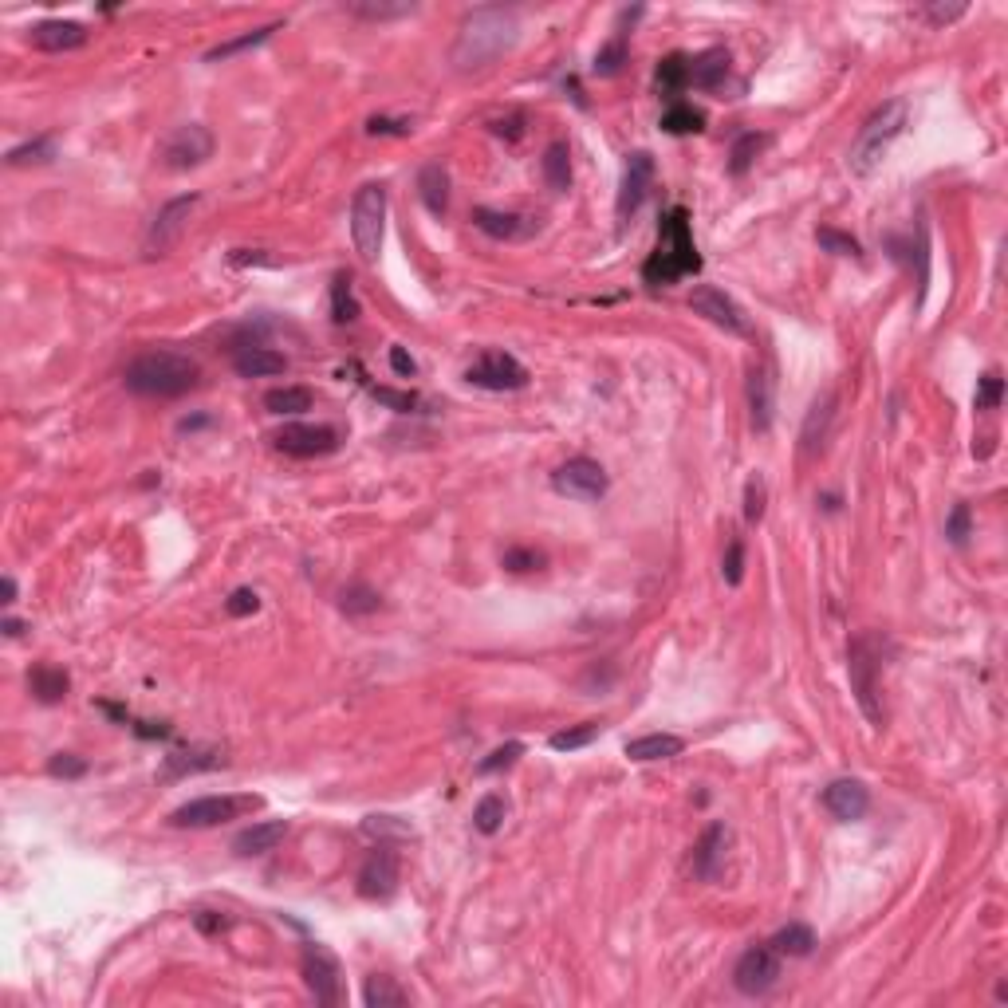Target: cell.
<instances>
[{"label":"cell","instance_id":"1","mask_svg":"<svg viewBox=\"0 0 1008 1008\" xmlns=\"http://www.w3.org/2000/svg\"><path fill=\"white\" fill-rule=\"evenodd\" d=\"M516 40H520L516 8L485 4V8H473V12L461 20L449 60H453L457 71H481V67L501 60L504 52H512Z\"/></svg>","mask_w":1008,"mask_h":1008},{"label":"cell","instance_id":"2","mask_svg":"<svg viewBox=\"0 0 1008 1008\" xmlns=\"http://www.w3.org/2000/svg\"><path fill=\"white\" fill-rule=\"evenodd\" d=\"M693 272H701V256H697V245H693L690 213L682 205H674V209L662 213L658 245L642 264V280L650 288H666V284H678L682 276H693Z\"/></svg>","mask_w":1008,"mask_h":1008},{"label":"cell","instance_id":"3","mask_svg":"<svg viewBox=\"0 0 1008 1008\" xmlns=\"http://www.w3.org/2000/svg\"><path fill=\"white\" fill-rule=\"evenodd\" d=\"M123 382L138 398H182L201 382V371L189 355L178 351H142L126 363Z\"/></svg>","mask_w":1008,"mask_h":1008},{"label":"cell","instance_id":"4","mask_svg":"<svg viewBox=\"0 0 1008 1008\" xmlns=\"http://www.w3.org/2000/svg\"><path fill=\"white\" fill-rule=\"evenodd\" d=\"M902 130H906V103H902V99L882 103L879 111L867 119V126L859 130V138H855V146H851V154H847V170H851L855 178H871L882 166L886 150L894 146V138H898Z\"/></svg>","mask_w":1008,"mask_h":1008},{"label":"cell","instance_id":"5","mask_svg":"<svg viewBox=\"0 0 1008 1008\" xmlns=\"http://www.w3.org/2000/svg\"><path fill=\"white\" fill-rule=\"evenodd\" d=\"M882 650H886V642H882L879 634H859V638L851 642V650H847L851 693H855V701H859V709L867 713V721H871V725H882V721H886V709H882V686H879Z\"/></svg>","mask_w":1008,"mask_h":1008},{"label":"cell","instance_id":"6","mask_svg":"<svg viewBox=\"0 0 1008 1008\" xmlns=\"http://www.w3.org/2000/svg\"><path fill=\"white\" fill-rule=\"evenodd\" d=\"M382 237H386V189L371 182V186H359L351 201V241L367 264H375L382 252Z\"/></svg>","mask_w":1008,"mask_h":1008},{"label":"cell","instance_id":"7","mask_svg":"<svg viewBox=\"0 0 1008 1008\" xmlns=\"http://www.w3.org/2000/svg\"><path fill=\"white\" fill-rule=\"evenodd\" d=\"M607 469L591 457H571L552 473V489L567 501H599L607 493Z\"/></svg>","mask_w":1008,"mask_h":1008},{"label":"cell","instance_id":"8","mask_svg":"<svg viewBox=\"0 0 1008 1008\" xmlns=\"http://www.w3.org/2000/svg\"><path fill=\"white\" fill-rule=\"evenodd\" d=\"M245 808H256V800H237V796H201V800H189L182 808L170 812V827H182V831H197V827H221L229 819H237Z\"/></svg>","mask_w":1008,"mask_h":1008},{"label":"cell","instance_id":"9","mask_svg":"<svg viewBox=\"0 0 1008 1008\" xmlns=\"http://www.w3.org/2000/svg\"><path fill=\"white\" fill-rule=\"evenodd\" d=\"M300 969H304V985L312 989V997L319 1005H339L343 1001V977H339V961H335V953L327 949V945H304V961H300Z\"/></svg>","mask_w":1008,"mask_h":1008},{"label":"cell","instance_id":"10","mask_svg":"<svg viewBox=\"0 0 1008 1008\" xmlns=\"http://www.w3.org/2000/svg\"><path fill=\"white\" fill-rule=\"evenodd\" d=\"M272 445L284 453V457H327L339 449V430L335 426H312V422H288L284 430H276Z\"/></svg>","mask_w":1008,"mask_h":1008},{"label":"cell","instance_id":"11","mask_svg":"<svg viewBox=\"0 0 1008 1008\" xmlns=\"http://www.w3.org/2000/svg\"><path fill=\"white\" fill-rule=\"evenodd\" d=\"M776 981H780V953H776L772 945L764 942L741 953V961H737V969H733L737 993H745V997H764Z\"/></svg>","mask_w":1008,"mask_h":1008},{"label":"cell","instance_id":"12","mask_svg":"<svg viewBox=\"0 0 1008 1008\" xmlns=\"http://www.w3.org/2000/svg\"><path fill=\"white\" fill-rule=\"evenodd\" d=\"M465 382L469 386H481V390H524L528 386V371L520 359H512L508 351H485L469 371H465Z\"/></svg>","mask_w":1008,"mask_h":1008},{"label":"cell","instance_id":"13","mask_svg":"<svg viewBox=\"0 0 1008 1008\" xmlns=\"http://www.w3.org/2000/svg\"><path fill=\"white\" fill-rule=\"evenodd\" d=\"M205 158H213V134L201 123L178 126L166 142H162V166L166 170H193Z\"/></svg>","mask_w":1008,"mask_h":1008},{"label":"cell","instance_id":"14","mask_svg":"<svg viewBox=\"0 0 1008 1008\" xmlns=\"http://www.w3.org/2000/svg\"><path fill=\"white\" fill-rule=\"evenodd\" d=\"M197 193H189V197H174V201H166L162 209H158V217L150 221V229H146V252L150 256H162V252H170L178 245V237L186 233L189 225V213L197 209Z\"/></svg>","mask_w":1008,"mask_h":1008},{"label":"cell","instance_id":"15","mask_svg":"<svg viewBox=\"0 0 1008 1008\" xmlns=\"http://www.w3.org/2000/svg\"><path fill=\"white\" fill-rule=\"evenodd\" d=\"M394 890H398V851L390 843H378L359 867V894L371 902H382Z\"/></svg>","mask_w":1008,"mask_h":1008},{"label":"cell","instance_id":"16","mask_svg":"<svg viewBox=\"0 0 1008 1008\" xmlns=\"http://www.w3.org/2000/svg\"><path fill=\"white\" fill-rule=\"evenodd\" d=\"M690 308L697 315H705L713 327H721V331H729V335H749V319L745 312L721 292V288H713V284H701V288H693L690 292Z\"/></svg>","mask_w":1008,"mask_h":1008},{"label":"cell","instance_id":"17","mask_svg":"<svg viewBox=\"0 0 1008 1008\" xmlns=\"http://www.w3.org/2000/svg\"><path fill=\"white\" fill-rule=\"evenodd\" d=\"M650 186H654V158L646 150H638V154H630L627 170H623V186H619V201H615L619 221H630L642 209Z\"/></svg>","mask_w":1008,"mask_h":1008},{"label":"cell","instance_id":"18","mask_svg":"<svg viewBox=\"0 0 1008 1008\" xmlns=\"http://www.w3.org/2000/svg\"><path fill=\"white\" fill-rule=\"evenodd\" d=\"M725 847H729V827H725V823H709V827L701 831V839L693 843V859H690L693 879H701V882L717 879L721 867H725Z\"/></svg>","mask_w":1008,"mask_h":1008},{"label":"cell","instance_id":"19","mask_svg":"<svg viewBox=\"0 0 1008 1008\" xmlns=\"http://www.w3.org/2000/svg\"><path fill=\"white\" fill-rule=\"evenodd\" d=\"M823 808L835 819H843V823H855V819L867 816L871 792H867L863 780H831V784L823 788Z\"/></svg>","mask_w":1008,"mask_h":1008},{"label":"cell","instance_id":"20","mask_svg":"<svg viewBox=\"0 0 1008 1008\" xmlns=\"http://www.w3.org/2000/svg\"><path fill=\"white\" fill-rule=\"evenodd\" d=\"M473 225L493 237V241H528L540 233V221L536 217H524V213H504V209H477L473 213Z\"/></svg>","mask_w":1008,"mask_h":1008},{"label":"cell","instance_id":"21","mask_svg":"<svg viewBox=\"0 0 1008 1008\" xmlns=\"http://www.w3.org/2000/svg\"><path fill=\"white\" fill-rule=\"evenodd\" d=\"M28 40L40 52H75V48L87 44V28L79 20H40L28 32Z\"/></svg>","mask_w":1008,"mask_h":1008},{"label":"cell","instance_id":"22","mask_svg":"<svg viewBox=\"0 0 1008 1008\" xmlns=\"http://www.w3.org/2000/svg\"><path fill=\"white\" fill-rule=\"evenodd\" d=\"M831 426H835V390H823L816 402H812L808 418H804L800 449H804L808 457H816L819 449L827 445V438H831Z\"/></svg>","mask_w":1008,"mask_h":1008},{"label":"cell","instance_id":"23","mask_svg":"<svg viewBox=\"0 0 1008 1008\" xmlns=\"http://www.w3.org/2000/svg\"><path fill=\"white\" fill-rule=\"evenodd\" d=\"M733 71V60L725 48H709L701 56H690V87L697 91H721Z\"/></svg>","mask_w":1008,"mask_h":1008},{"label":"cell","instance_id":"24","mask_svg":"<svg viewBox=\"0 0 1008 1008\" xmlns=\"http://www.w3.org/2000/svg\"><path fill=\"white\" fill-rule=\"evenodd\" d=\"M284 835H288V823H284V819H264V823L245 827V831L233 839V851L245 855V859H252V855H268V851H276V847L284 843Z\"/></svg>","mask_w":1008,"mask_h":1008},{"label":"cell","instance_id":"25","mask_svg":"<svg viewBox=\"0 0 1008 1008\" xmlns=\"http://www.w3.org/2000/svg\"><path fill=\"white\" fill-rule=\"evenodd\" d=\"M233 371L241 378H272L288 371V359L272 347H237L233 351Z\"/></svg>","mask_w":1008,"mask_h":1008},{"label":"cell","instance_id":"26","mask_svg":"<svg viewBox=\"0 0 1008 1008\" xmlns=\"http://www.w3.org/2000/svg\"><path fill=\"white\" fill-rule=\"evenodd\" d=\"M772 394H776V378H772V367L768 363H760L753 367V375H749V410H753V426L764 434L768 426H772Z\"/></svg>","mask_w":1008,"mask_h":1008},{"label":"cell","instance_id":"27","mask_svg":"<svg viewBox=\"0 0 1008 1008\" xmlns=\"http://www.w3.org/2000/svg\"><path fill=\"white\" fill-rule=\"evenodd\" d=\"M28 690H32V697H36L40 705H56V701H63L67 690H71V678H67V670H60V666L40 662V666H32V674H28Z\"/></svg>","mask_w":1008,"mask_h":1008},{"label":"cell","instance_id":"28","mask_svg":"<svg viewBox=\"0 0 1008 1008\" xmlns=\"http://www.w3.org/2000/svg\"><path fill=\"white\" fill-rule=\"evenodd\" d=\"M686 749V741L682 737H674V733H646V737H634L627 741V756L630 760H638V764H650V760H670V756H678Z\"/></svg>","mask_w":1008,"mask_h":1008},{"label":"cell","instance_id":"29","mask_svg":"<svg viewBox=\"0 0 1008 1008\" xmlns=\"http://www.w3.org/2000/svg\"><path fill=\"white\" fill-rule=\"evenodd\" d=\"M418 193H422V201H426V209L441 217L445 209H449V174H445V166L441 162H426L422 166V174H418Z\"/></svg>","mask_w":1008,"mask_h":1008},{"label":"cell","instance_id":"30","mask_svg":"<svg viewBox=\"0 0 1008 1008\" xmlns=\"http://www.w3.org/2000/svg\"><path fill=\"white\" fill-rule=\"evenodd\" d=\"M264 410L276 418H296V414L312 410V390L308 386H276L264 394Z\"/></svg>","mask_w":1008,"mask_h":1008},{"label":"cell","instance_id":"31","mask_svg":"<svg viewBox=\"0 0 1008 1008\" xmlns=\"http://www.w3.org/2000/svg\"><path fill=\"white\" fill-rule=\"evenodd\" d=\"M654 83L662 95H678L690 87V56L686 52H670L658 60V71H654Z\"/></svg>","mask_w":1008,"mask_h":1008},{"label":"cell","instance_id":"32","mask_svg":"<svg viewBox=\"0 0 1008 1008\" xmlns=\"http://www.w3.org/2000/svg\"><path fill=\"white\" fill-rule=\"evenodd\" d=\"M768 945H772L780 957H808V953L816 949V934H812V926H804V922H788L784 930L772 934V942Z\"/></svg>","mask_w":1008,"mask_h":1008},{"label":"cell","instance_id":"33","mask_svg":"<svg viewBox=\"0 0 1008 1008\" xmlns=\"http://www.w3.org/2000/svg\"><path fill=\"white\" fill-rule=\"evenodd\" d=\"M221 756L205 753V749H193V753H166V764H162V780H182L189 772H205V768H217Z\"/></svg>","mask_w":1008,"mask_h":1008},{"label":"cell","instance_id":"34","mask_svg":"<svg viewBox=\"0 0 1008 1008\" xmlns=\"http://www.w3.org/2000/svg\"><path fill=\"white\" fill-rule=\"evenodd\" d=\"M280 24H264V28H252L245 36H233V40H225V44H217V48H209L205 52V63H217V60H233V56H241V52H249V48H260L264 40H272V32H276Z\"/></svg>","mask_w":1008,"mask_h":1008},{"label":"cell","instance_id":"35","mask_svg":"<svg viewBox=\"0 0 1008 1008\" xmlns=\"http://www.w3.org/2000/svg\"><path fill=\"white\" fill-rule=\"evenodd\" d=\"M772 138L768 134H756V130H745L737 142H733V150H729V174H749V166H753L756 158L764 154V146H768Z\"/></svg>","mask_w":1008,"mask_h":1008},{"label":"cell","instance_id":"36","mask_svg":"<svg viewBox=\"0 0 1008 1008\" xmlns=\"http://www.w3.org/2000/svg\"><path fill=\"white\" fill-rule=\"evenodd\" d=\"M331 319L335 323H355L359 319V300H355V288H351L347 272L331 276Z\"/></svg>","mask_w":1008,"mask_h":1008},{"label":"cell","instance_id":"37","mask_svg":"<svg viewBox=\"0 0 1008 1008\" xmlns=\"http://www.w3.org/2000/svg\"><path fill=\"white\" fill-rule=\"evenodd\" d=\"M378 607H382V595L371 583H347L339 591V611L343 615H375Z\"/></svg>","mask_w":1008,"mask_h":1008},{"label":"cell","instance_id":"38","mask_svg":"<svg viewBox=\"0 0 1008 1008\" xmlns=\"http://www.w3.org/2000/svg\"><path fill=\"white\" fill-rule=\"evenodd\" d=\"M544 182L556 193L571 189V154H567V142H552L544 150Z\"/></svg>","mask_w":1008,"mask_h":1008},{"label":"cell","instance_id":"39","mask_svg":"<svg viewBox=\"0 0 1008 1008\" xmlns=\"http://www.w3.org/2000/svg\"><path fill=\"white\" fill-rule=\"evenodd\" d=\"M406 1001L410 997L394 985V977H367V985H363V1005L367 1008H398Z\"/></svg>","mask_w":1008,"mask_h":1008},{"label":"cell","instance_id":"40","mask_svg":"<svg viewBox=\"0 0 1008 1008\" xmlns=\"http://www.w3.org/2000/svg\"><path fill=\"white\" fill-rule=\"evenodd\" d=\"M662 130L666 134H697V130H705V115L690 103H670L662 115Z\"/></svg>","mask_w":1008,"mask_h":1008},{"label":"cell","instance_id":"41","mask_svg":"<svg viewBox=\"0 0 1008 1008\" xmlns=\"http://www.w3.org/2000/svg\"><path fill=\"white\" fill-rule=\"evenodd\" d=\"M599 733H603V725H599V721H583V725H575V729H560V733H552V737H548V745H552L556 753H575V749H587Z\"/></svg>","mask_w":1008,"mask_h":1008},{"label":"cell","instance_id":"42","mask_svg":"<svg viewBox=\"0 0 1008 1008\" xmlns=\"http://www.w3.org/2000/svg\"><path fill=\"white\" fill-rule=\"evenodd\" d=\"M52 158H56V142H52L48 134H40V138H32V142L8 150V166H44V162H52Z\"/></svg>","mask_w":1008,"mask_h":1008},{"label":"cell","instance_id":"43","mask_svg":"<svg viewBox=\"0 0 1008 1008\" xmlns=\"http://www.w3.org/2000/svg\"><path fill=\"white\" fill-rule=\"evenodd\" d=\"M623 63H627V32H615V36L595 52V75L611 79V75L623 71Z\"/></svg>","mask_w":1008,"mask_h":1008},{"label":"cell","instance_id":"44","mask_svg":"<svg viewBox=\"0 0 1008 1008\" xmlns=\"http://www.w3.org/2000/svg\"><path fill=\"white\" fill-rule=\"evenodd\" d=\"M504 816H508V804H504V796H485L481 804H477V812H473V827L481 831V835H497L501 831Z\"/></svg>","mask_w":1008,"mask_h":1008},{"label":"cell","instance_id":"45","mask_svg":"<svg viewBox=\"0 0 1008 1008\" xmlns=\"http://www.w3.org/2000/svg\"><path fill=\"white\" fill-rule=\"evenodd\" d=\"M347 12L351 16H363V20H398V16H406V12H414V4H382V0H355V4H347Z\"/></svg>","mask_w":1008,"mask_h":1008},{"label":"cell","instance_id":"46","mask_svg":"<svg viewBox=\"0 0 1008 1008\" xmlns=\"http://www.w3.org/2000/svg\"><path fill=\"white\" fill-rule=\"evenodd\" d=\"M520 756H524V745H520V741H508V745L493 749V753L477 764V776H497V772H504V768H512Z\"/></svg>","mask_w":1008,"mask_h":1008},{"label":"cell","instance_id":"47","mask_svg":"<svg viewBox=\"0 0 1008 1008\" xmlns=\"http://www.w3.org/2000/svg\"><path fill=\"white\" fill-rule=\"evenodd\" d=\"M764 501H768V485H764V477L756 473V477H749V485H745V520H749V524H760V520H764Z\"/></svg>","mask_w":1008,"mask_h":1008},{"label":"cell","instance_id":"48","mask_svg":"<svg viewBox=\"0 0 1008 1008\" xmlns=\"http://www.w3.org/2000/svg\"><path fill=\"white\" fill-rule=\"evenodd\" d=\"M816 241L823 245L827 252H835V256H863L859 249V241L851 237V233H839V229H819Z\"/></svg>","mask_w":1008,"mask_h":1008},{"label":"cell","instance_id":"49","mask_svg":"<svg viewBox=\"0 0 1008 1008\" xmlns=\"http://www.w3.org/2000/svg\"><path fill=\"white\" fill-rule=\"evenodd\" d=\"M1001 398H1005V378L997 375V371H989L977 382V410H997Z\"/></svg>","mask_w":1008,"mask_h":1008},{"label":"cell","instance_id":"50","mask_svg":"<svg viewBox=\"0 0 1008 1008\" xmlns=\"http://www.w3.org/2000/svg\"><path fill=\"white\" fill-rule=\"evenodd\" d=\"M225 611H229V619H249L260 611V595L252 591V587H237L229 599H225Z\"/></svg>","mask_w":1008,"mask_h":1008},{"label":"cell","instance_id":"51","mask_svg":"<svg viewBox=\"0 0 1008 1008\" xmlns=\"http://www.w3.org/2000/svg\"><path fill=\"white\" fill-rule=\"evenodd\" d=\"M363 831L375 835V839H410V835H414L406 823H398L394 816H371L363 823Z\"/></svg>","mask_w":1008,"mask_h":1008},{"label":"cell","instance_id":"52","mask_svg":"<svg viewBox=\"0 0 1008 1008\" xmlns=\"http://www.w3.org/2000/svg\"><path fill=\"white\" fill-rule=\"evenodd\" d=\"M371 394H375L382 406H390V410H398V414H410V410H418V394H410V390H390V386H371Z\"/></svg>","mask_w":1008,"mask_h":1008},{"label":"cell","instance_id":"53","mask_svg":"<svg viewBox=\"0 0 1008 1008\" xmlns=\"http://www.w3.org/2000/svg\"><path fill=\"white\" fill-rule=\"evenodd\" d=\"M969 524H973L969 504H953V512H949V520H945V536H949L953 544H965V540H969Z\"/></svg>","mask_w":1008,"mask_h":1008},{"label":"cell","instance_id":"54","mask_svg":"<svg viewBox=\"0 0 1008 1008\" xmlns=\"http://www.w3.org/2000/svg\"><path fill=\"white\" fill-rule=\"evenodd\" d=\"M48 772H52V776H63V780H79V776L87 772V760L75 753H56L48 760Z\"/></svg>","mask_w":1008,"mask_h":1008},{"label":"cell","instance_id":"55","mask_svg":"<svg viewBox=\"0 0 1008 1008\" xmlns=\"http://www.w3.org/2000/svg\"><path fill=\"white\" fill-rule=\"evenodd\" d=\"M721 571H725V583H729V587H737L741 575H745V544H741L737 536L729 540V552H725V567H721Z\"/></svg>","mask_w":1008,"mask_h":1008},{"label":"cell","instance_id":"56","mask_svg":"<svg viewBox=\"0 0 1008 1008\" xmlns=\"http://www.w3.org/2000/svg\"><path fill=\"white\" fill-rule=\"evenodd\" d=\"M504 567L508 571H536V567H544V556L536 548H508L504 552Z\"/></svg>","mask_w":1008,"mask_h":1008},{"label":"cell","instance_id":"57","mask_svg":"<svg viewBox=\"0 0 1008 1008\" xmlns=\"http://www.w3.org/2000/svg\"><path fill=\"white\" fill-rule=\"evenodd\" d=\"M193 926H197L201 934H221V930H229L233 922H229L221 910H197V914H193Z\"/></svg>","mask_w":1008,"mask_h":1008},{"label":"cell","instance_id":"58","mask_svg":"<svg viewBox=\"0 0 1008 1008\" xmlns=\"http://www.w3.org/2000/svg\"><path fill=\"white\" fill-rule=\"evenodd\" d=\"M922 16H926L930 24H953V20L965 16V4H926Z\"/></svg>","mask_w":1008,"mask_h":1008},{"label":"cell","instance_id":"59","mask_svg":"<svg viewBox=\"0 0 1008 1008\" xmlns=\"http://www.w3.org/2000/svg\"><path fill=\"white\" fill-rule=\"evenodd\" d=\"M390 371L398 378H414L418 375V363L406 355V347H390Z\"/></svg>","mask_w":1008,"mask_h":1008},{"label":"cell","instance_id":"60","mask_svg":"<svg viewBox=\"0 0 1008 1008\" xmlns=\"http://www.w3.org/2000/svg\"><path fill=\"white\" fill-rule=\"evenodd\" d=\"M367 134H410V123L406 119H382V115H375L367 123Z\"/></svg>","mask_w":1008,"mask_h":1008},{"label":"cell","instance_id":"61","mask_svg":"<svg viewBox=\"0 0 1008 1008\" xmlns=\"http://www.w3.org/2000/svg\"><path fill=\"white\" fill-rule=\"evenodd\" d=\"M493 130L501 134V138H520L524 134V115H508V119H497Z\"/></svg>","mask_w":1008,"mask_h":1008},{"label":"cell","instance_id":"62","mask_svg":"<svg viewBox=\"0 0 1008 1008\" xmlns=\"http://www.w3.org/2000/svg\"><path fill=\"white\" fill-rule=\"evenodd\" d=\"M0 587H4V599H0V603H4V607H12V603H16V579H12V575H4V583H0Z\"/></svg>","mask_w":1008,"mask_h":1008},{"label":"cell","instance_id":"63","mask_svg":"<svg viewBox=\"0 0 1008 1008\" xmlns=\"http://www.w3.org/2000/svg\"><path fill=\"white\" fill-rule=\"evenodd\" d=\"M0 630H4L8 638H20V634H24V623H20V619H4V627Z\"/></svg>","mask_w":1008,"mask_h":1008},{"label":"cell","instance_id":"64","mask_svg":"<svg viewBox=\"0 0 1008 1008\" xmlns=\"http://www.w3.org/2000/svg\"><path fill=\"white\" fill-rule=\"evenodd\" d=\"M201 426H209V418H205V414H197V418H186V422H182L178 430H201Z\"/></svg>","mask_w":1008,"mask_h":1008}]
</instances>
